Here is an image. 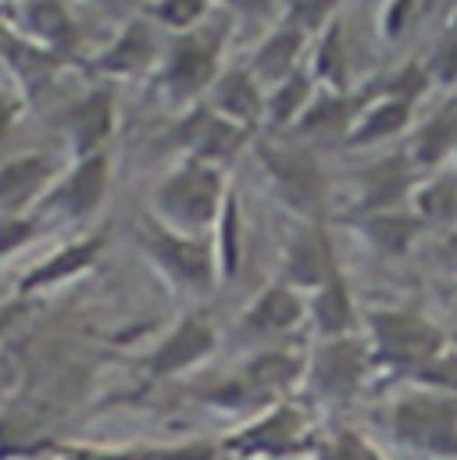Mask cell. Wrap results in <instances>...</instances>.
Here are the masks:
<instances>
[{
  "label": "cell",
  "mask_w": 457,
  "mask_h": 460,
  "mask_svg": "<svg viewBox=\"0 0 457 460\" xmlns=\"http://www.w3.org/2000/svg\"><path fill=\"white\" fill-rule=\"evenodd\" d=\"M226 186H222V172L215 164L204 161H186L179 164L154 193V208H157V222L186 235H201V232L215 229L226 208Z\"/></svg>",
  "instance_id": "obj_1"
},
{
  "label": "cell",
  "mask_w": 457,
  "mask_h": 460,
  "mask_svg": "<svg viewBox=\"0 0 457 460\" xmlns=\"http://www.w3.org/2000/svg\"><path fill=\"white\" fill-rule=\"evenodd\" d=\"M393 439L426 457L457 460V396L440 389H415L397 396L386 411Z\"/></svg>",
  "instance_id": "obj_2"
},
{
  "label": "cell",
  "mask_w": 457,
  "mask_h": 460,
  "mask_svg": "<svg viewBox=\"0 0 457 460\" xmlns=\"http://www.w3.org/2000/svg\"><path fill=\"white\" fill-rule=\"evenodd\" d=\"M368 346L375 364L393 371L422 375L436 357H444V332L415 311H372L368 318Z\"/></svg>",
  "instance_id": "obj_3"
},
{
  "label": "cell",
  "mask_w": 457,
  "mask_h": 460,
  "mask_svg": "<svg viewBox=\"0 0 457 460\" xmlns=\"http://www.w3.org/2000/svg\"><path fill=\"white\" fill-rule=\"evenodd\" d=\"M372 364H375L372 346L357 336L318 340L304 364V382L322 403H350L361 396Z\"/></svg>",
  "instance_id": "obj_4"
},
{
  "label": "cell",
  "mask_w": 457,
  "mask_h": 460,
  "mask_svg": "<svg viewBox=\"0 0 457 460\" xmlns=\"http://www.w3.org/2000/svg\"><path fill=\"white\" fill-rule=\"evenodd\" d=\"M139 243L147 246L150 261L179 286L208 293L219 282V261H215V246L208 239L175 232L161 222H147L139 232Z\"/></svg>",
  "instance_id": "obj_5"
},
{
  "label": "cell",
  "mask_w": 457,
  "mask_h": 460,
  "mask_svg": "<svg viewBox=\"0 0 457 460\" xmlns=\"http://www.w3.org/2000/svg\"><path fill=\"white\" fill-rule=\"evenodd\" d=\"M308 322V296L290 282H268L239 314L236 332L246 343H272Z\"/></svg>",
  "instance_id": "obj_6"
},
{
  "label": "cell",
  "mask_w": 457,
  "mask_h": 460,
  "mask_svg": "<svg viewBox=\"0 0 457 460\" xmlns=\"http://www.w3.org/2000/svg\"><path fill=\"white\" fill-rule=\"evenodd\" d=\"M261 161H264L275 190L282 193V200L293 211H300V215H318L322 211V204H326V175H322L318 161L308 150L264 143L261 146Z\"/></svg>",
  "instance_id": "obj_7"
},
{
  "label": "cell",
  "mask_w": 457,
  "mask_h": 460,
  "mask_svg": "<svg viewBox=\"0 0 457 460\" xmlns=\"http://www.w3.org/2000/svg\"><path fill=\"white\" fill-rule=\"evenodd\" d=\"M308 443V418L293 403H275L261 411L239 436L228 439V447L243 457H286L304 450Z\"/></svg>",
  "instance_id": "obj_8"
},
{
  "label": "cell",
  "mask_w": 457,
  "mask_h": 460,
  "mask_svg": "<svg viewBox=\"0 0 457 460\" xmlns=\"http://www.w3.org/2000/svg\"><path fill=\"white\" fill-rule=\"evenodd\" d=\"M215 346H219L215 325L208 318H201V314H190L150 353V375H157V378L183 375V371L204 364L215 353Z\"/></svg>",
  "instance_id": "obj_9"
},
{
  "label": "cell",
  "mask_w": 457,
  "mask_h": 460,
  "mask_svg": "<svg viewBox=\"0 0 457 460\" xmlns=\"http://www.w3.org/2000/svg\"><path fill=\"white\" fill-rule=\"evenodd\" d=\"M333 271H336V257H333V246H329L326 232L308 226L290 239L286 261H282V282H290L293 289L311 296Z\"/></svg>",
  "instance_id": "obj_10"
},
{
  "label": "cell",
  "mask_w": 457,
  "mask_h": 460,
  "mask_svg": "<svg viewBox=\"0 0 457 460\" xmlns=\"http://www.w3.org/2000/svg\"><path fill=\"white\" fill-rule=\"evenodd\" d=\"M104 193H108V157L90 154L54 186V193L47 197V208H54L58 215H68V218H83L101 208Z\"/></svg>",
  "instance_id": "obj_11"
},
{
  "label": "cell",
  "mask_w": 457,
  "mask_h": 460,
  "mask_svg": "<svg viewBox=\"0 0 457 460\" xmlns=\"http://www.w3.org/2000/svg\"><path fill=\"white\" fill-rule=\"evenodd\" d=\"M183 143L190 146L193 161H204V164H222L226 157H232L243 139H246V128L232 125L222 115H215L211 108H197L193 115L183 121Z\"/></svg>",
  "instance_id": "obj_12"
},
{
  "label": "cell",
  "mask_w": 457,
  "mask_h": 460,
  "mask_svg": "<svg viewBox=\"0 0 457 460\" xmlns=\"http://www.w3.org/2000/svg\"><path fill=\"white\" fill-rule=\"evenodd\" d=\"M308 318L318 329V340L357 336V311H354V296L340 268L308 296Z\"/></svg>",
  "instance_id": "obj_13"
},
{
  "label": "cell",
  "mask_w": 457,
  "mask_h": 460,
  "mask_svg": "<svg viewBox=\"0 0 457 460\" xmlns=\"http://www.w3.org/2000/svg\"><path fill=\"white\" fill-rule=\"evenodd\" d=\"M215 40L208 36H190L175 47L172 61H168V72H165V86L175 90V93H197L204 90L208 83H215Z\"/></svg>",
  "instance_id": "obj_14"
},
{
  "label": "cell",
  "mask_w": 457,
  "mask_h": 460,
  "mask_svg": "<svg viewBox=\"0 0 457 460\" xmlns=\"http://www.w3.org/2000/svg\"><path fill=\"white\" fill-rule=\"evenodd\" d=\"M211 111L222 115L226 121L239 125V128H250L261 111H264V101H261V90H257V79L250 72H226V75H215V86H211Z\"/></svg>",
  "instance_id": "obj_15"
},
{
  "label": "cell",
  "mask_w": 457,
  "mask_h": 460,
  "mask_svg": "<svg viewBox=\"0 0 457 460\" xmlns=\"http://www.w3.org/2000/svg\"><path fill=\"white\" fill-rule=\"evenodd\" d=\"M357 232L382 253H408V246L415 243V235L422 229V218L411 215V211H368V215H357Z\"/></svg>",
  "instance_id": "obj_16"
},
{
  "label": "cell",
  "mask_w": 457,
  "mask_h": 460,
  "mask_svg": "<svg viewBox=\"0 0 457 460\" xmlns=\"http://www.w3.org/2000/svg\"><path fill=\"white\" fill-rule=\"evenodd\" d=\"M54 175V164L47 157H18L11 164L0 168V211H18L22 204H29Z\"/></svg>",
  "instance_id": "obj_17"
},
{
  "label": "cell",
  "mask_w": 457,
  "mask_h": 460,
  "mask_svg": "<svg viewBox=\"0 0 457 460\" xmlns=\"http://www.w3.org/2000/svg\"><path fill=\"white\" fill-rule=\"evenodd\" d=\"M300 47H304V32L300 25H282L275 29L264 47L254 54V68L250 75L254 79H268V83H282L286 75H293V65L300 58Z\"/></svg>",
  "instance_id": "obj_18"
},
{
  "label": "cell",
  "mask_w": 457,
  "mask_h": 460,
  "mask_svg": "<svg viewBox=\"0 0 457 460\" xmlns=\"http://www.w3.org/2000/svg\"><path fill=\"white\" fill-rule=\"evenodd\" d=\"M112 97L108 93H94L86 97L83 104H76L68 111V132H72V143L83 157L97 154L101 139L112 132Z\"/></svg>",
  "instance_id": "obj_19"
},
{
  "label": "cell",
  "mask_w": 457,
  "mask_h": 460,
  "mask_svg": "<svg viewBox=\"0 0 457 460\" xmlns=\"http://www.w3.org/2000/svg\"><path fill=\"white\" fill-rule=\"evenodd\" d=\"M408 193L411 190H408V175H404L400 161H382V164L372 168V175L364 182L361 211L357 215H368V211H397Z\"/></svg>",
  "instance_id": "obj_20"
},
{
  "label": "cell",
  "mask_w": 457,
  "mask_h": 460,
  "mask_svg": "<svg viewBox=\"0 0 457 460\" xmlns=\"http://www.w3.org/2000/svg\"><path fill=\"white\" fill-rule=\"evenodd\" d=\"M408 121H411V101L386 97V101H379L364 118H357V125L350 132V143H379V139H390Z\"/></svg>",
  "instance_id": "obj_21"
},
{
  "label": "cell",
  "mask_w": 457,
  "mask_h": 460,
  "mask_svg": "<svg viewBox=\"0 0 457 460\" xmlns=\"http://www.w3.org/2000/svg\"><path fill=\"white\" fill-rule=\"evenodd\" d=\"M219 243H215V261H219V279H232L243 264V218H239V200L236 193L226 197L222 218H219Z\"/></svg>",
  "instance_id": "obj_22"
},
{
  "label": "cell",
  "mask_w": 457,
  "mask_h": 460,
  "mask_svg": "<svg viewBox=\"0 0 457 460\" xmlns=\"http://www.w3.org/2000/svg\"><path fill=\"white\" fill-rule=\"evenodd\" d=\"M457 146V104L451 108H444L440 115L433 118L418 136H415V146H411V154H415V161L418 164H436L444 154H451Z\"/></svg>",
  "instance_id": "obj_23"
},
{
  "label": "cell",
  "mask_w": 457,
  "mask_h": 460,
  "mask_svg": "<svg viewBox=\"0 0 457 460\" xmlns=\"http://www.w3.org/2000/svg\"><path fill=\"white\" fill-rule=\"evenodd\" d=\"M415 200V215L426 222H454L457 218V179L454 175H440L426 186H418L411 193Z\"/></svg>",
  "instance_id": "obj_24"
},
{
  "label": "cell",
  "mask_w": 457,
  "mask_h": 460,
  "mask_svg": "<svg viewBox=\"0 0 457 460\" xmlns=\"http://www.w3.org/2000/svg\"><path fill=\"white\" fill-rule=\"evenodd\" d=\"M150 54H154L150 32H147L143 25H129V29L121 32V40L114 43L97 65L108 68V72H136V68H143V65L150 61Z\"/></svg>",
  "instance_id": "obj_25"
},
{
  "label": "cell",
  "mask_w": 457,
  "mask_h": 460,
  "mask_svg": "<svg viewBox=\"0 0 457 460\" xmlns=\"http://www.w3.org/2000/svg\"><path fill=\"white\" fill-rule=\"evenodd\" d=\"M97 250H101V239H86V243H76V246H68V250H61L58 257H50L40 271H32L29 279H25V286L32 289V286H50V282H61V279H68V275H76L79 268H86L94 257H97Z\"/></svg>",
  "instance_id": "obj_26"
},
{
  "label": "cell",
  "mask_w": 457,
  "mask_h": 460,
  "mask_svg": "<svg viewBox=\"0 0 457 460\" xmlns=\"http://www.w3.org/2000/svg\"><path fill=\"white\" fill-rule=\"evenodd\" d=\"M308 108H311V79H308L304 72H293V75H286V79L279 83L275 97L268 101V118H272L275 125H282V121L300 118Z\"/></svg>",
  "instance_id": "obj_27"
},
{
  "label": "cell",
  "mask_w": 457,
  "mask_h": 460,
  "mask_svg": "<svg viewBox=\"0 0 457 460\" xmlns=\"http://www.w3.org/2000/svg\"><path fill=\"white\" fill-rule=\"evenodd\" d=\"M315 75L326 86H333V90H340L343 83H346V54H343L340 25L326 29V36L318 43V54H315Z\"/></svg>",
  "instance_id": "obj_28"
},
{
  "label": "cell",
  "mask_w": 457,
  "mask_h": 460,
  "mask_svg": "<svg viewBox=\"0 0 457 460\" xmlns=\"http://www.w3.org/2000/svg\"><path fill=\"white\" fill-rule=\"evenodd\" d=\"M25 18H29V25H32V32H36V36H43V40L65 43V40L72 36L68 14H65L54 0H32V4L25 7Z\"/></svg>",
  "instance_id": "obj_29"
},
{
  "label": "cell",
  "mask_w": 457,
  "mask_h": 460,
  "mask_svg": "<svg viewBox=\"0 0 457 460\" xmlns=\"http://www.w3.org/2000/svg\"><path fill=\"white\" fill-rule=\"evenodd\" d=\"M318 460H382V457L357 432H343V436H333L329 443L318 447Z\"/></svg>",
  "instance_id": "obj_30"
},
{
  "label": "cell",
  "mask_w": 457,
  "mask_h": 460,
  "mask_svg": "<svg viewBox=\"0 0 457 460\" xmlns=\"http://www.w3.org/2000/svg\"><path fill=\"white\" fill-rule=\"evenodd\" d=\"M154 14L175 29H186L204 14V0H157Z\"/></svg>",
  "instance_id": "obj_31"
},
{
  "label": "cell",
  "mask_w": 457,
  "mask_h": 460,
  "mask_svg": "<svg viewBox=\"0 0 457 460\" xmlns=\"http://www.w3.org/2000/svg\"><path fill=\"white\" fill-rule=\"evenodd\" d=\"M433 72H436L440 83H454L457 79V32L440 43V50L433 58Z\"/></svg>",
  "instance_id": "obj_32"
},
{
  "label": "cell",
  "mask_w": 457,
  "mask_h": 460,
  "mask_svg": "<svg viewBox=\"0 0 457 460\" xmlns=\"http://www.w3.org/2000/svg\"><path fill=\"white\" fill-rule=\"evenodd\" d=\"M29 235H32V226L25 218H0V253L18 246V243H25Z\"/></svg>",
  "instance_id": "obj_33"
},
{
  "label": "cell",
  "mask_w": 457,
  "mask_h": 460,
  "mask_svg": "<svg viewBox=\"0 0 457 460\" xmlns=\"http://www.w3.org/2000/svg\"><path fill=\"white\" fill-rule=\"evenodd\" d=\"M411 11H415V0H393V4H390V14H386V32L397 36V32L408 25Z\"/></svg>",
  "instance_id": "obj_34"
},
{
  "label": "cell",
  "mask_w": 457,
  "mask_h": 460,
  "mask_svg": "<svg viewBox=\"0 0 457 460\" xmlns=\"http://www.w3.org/2000/svg\"><path fill=\"white\" fill-rule=\"evenodd\" d=\"M232 7H239V11H246V14H257V11H268L275 0H228Z\"/></svg>",
  "instance_id": "obj_35"
},
{
  "label": "cell",
  "mask_w": 457,
  "mask_h": 460,
  "mask_svg": "<svg viewBox=\"0 0 457 460\" xmlns=\"http://www.w3.org/2000/svg\"><path fill=\"white\" fill-rule=\"evenodd\" d=\"M11 118H14V101H11L7 93H0V136L7 132V125H11Z\"/></svg>",
  "instance_id": "obj_36"
}]
</instances>
